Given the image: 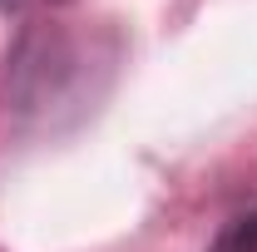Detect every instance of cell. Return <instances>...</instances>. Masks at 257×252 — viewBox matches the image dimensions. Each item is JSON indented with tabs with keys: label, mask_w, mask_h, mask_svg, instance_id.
<instances>
[{
	"label": "cell",
	"mask_w": 257,
	"mask_h": 252,
	"mask_svg": "<svg viewBox=\"0 0 257 252\" xmlns=\"http://www.w3.org/2000/svg\"><path fill=\"white\" fill-rule=\"evenodd\" d=\"M208 252H257V208L227 218L223 227H218V237L208 242Z\"/></svg>",
	"instance_id": "7a4b0ae2"
},
{
	"label": "cell",
	"mask_w": 257,
	"mask_h": 252,
	"mask_svg": "<svg viewBox=\"0 0 257 252\" xmlns=\"http://www.w3.org/2000/svg\"><path fill=\"white\" fill-rule=\"evenodd\" d=\"M69 0H0V15H20V20H45L50 10H64Z\"/></svg>",
	"instance_id": "3957f363"
},
{
	"label": "cell",
	"mask_w": 257,
	"mask_h": 252,
	"mask_svg": "<svg viewBox=\"0 0 257 252\" xmlns=\"http://www.w3.org/2000/svg\"><path fill=\"white\" fill-rule=\"evenodd\" d=\"M124 40L109 25L25 20L5 60V114L25 139H60L94 114L119 79Z\"/></svg>",
	"instance_id": "6da1fadb"
}]
</instances>
